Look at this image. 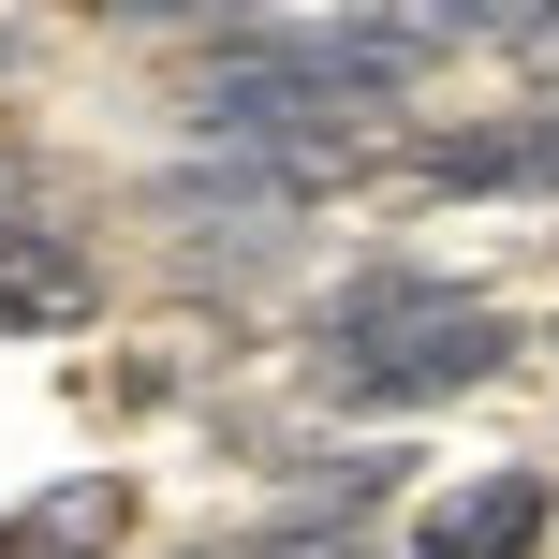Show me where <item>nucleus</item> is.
Masks as SVG:
<instances>
[{
	"label": "nucleus",
	"mask_w": 559,
	"mask_h": 559,
	"mask_svg": "<svg viewBox=\"0 0 559 559\" xmlns=\"http://www.w3.org/2000/svg\"><path fill=\"white\" fill-rule=\"evenodd\" d=\"M501 368H515V324L427 265H368L324 309V397H354V413H427V397H472Z\"/></svg>",
	"instance_id": "f257e3e1"
},
{
	"label": "nucleus",
	"mask_w": 559,
	"mask_h": 559,
	"mask_svg": "<svg viewBox=\"0 0 559 559\" xmlns=\"http://www.w3.org/2000/svg\"><path fill=\"white\" fill-rule=\"evenodd\" d=\"M74 324H104V251L74 222L0 206V338H74Z\"/></svg>",
	"instance_id": "f03ea898"
},
{
	"label": "nucleus",
	"mask_w": 559,
	"mask_h": 559,
	"mask_svg": "<svg viewBox=\"0 0 559 559\" xmlns=\"http://www.w3.org/2000/svg\"><path fill=\"white\" fill-rule=\"evenodd\" d=\"M545 515H559V486H545V472L442 486V501L413 515V559H545Z\"/></svg>",
	"instance_id": "7ed1b4c3"
},
{
	"label": "nucleus",
	"mask_w": 559,
	"mask_h": 559,
	"mask_svg": "<svg viewBox=\"0 0 559 559\" xmlns=\"http://www.w3.org/2000/svg\"><path fill=\"white\" fill-rule=\"evenodd\" d=\"M118 545H133V486L118 472H59L0 515V559H118Z\"/></svg>",
	"instance_id": "20e7f679"
},
{
	"label": "nucleus",
	"mask_w": 559,
	"mask_h": 559,
	"mask_svg": "<svg viewBox=\"0 0 559 559\" xmlns=\"http://www.w3.org/2000/svg\"><path fill=\"white\" fill-rule=\"evenodd\" d=\"M397 472H413V456H397V442H338V456H309L295 515H324V531H354L368 501H397Z\"/></svg>",
	"instance_id": "39448f33"
},
{
	"label": "nucleus",
	"mask_w": 559,
	"mask_h": 559,
	"mask_svg": "<svg viewBox=\"0 0 559 559\" xmlns=\"http://www.w3.org/2000/svg\"><path fill=\"white\" fill-rule=\"evenodd\" d=\"M251 559H383V545H368V531H324V515H280Z\"/></svg>",
	"instance_id": "423d86ee"
},
{
	"label": "nucleus",
	"mask_w": 559,
	"mask_h": 559,
	"mask_svg": "<svg viewBox=\"0 0 559 559\" xmlns=\"http://www.w3.org/2000/svg\"><path fill=\"white\" fill-rule=\"evenodd\" d=\"M501 45H515V59H531V74H545V88H559V0H515V29H501Z\"/></svg>",
	"instance_id": "0eeeda50"
},
{
	"label": "nucleus",
	"mask_w": 559,
	"mask_h": 559,
	"mask_svg": "<svg viewBox=\"0 0 559 559\" xmlns=\"http://www.w3.org/2000/svg\"><path fill=\"white\" fill-rule=\"evenodd\" d=\"M118 15H206V29H236V15H280V0H118Z\"/></svg>",
	"instance_id": "6e6552de"
},
{
	"label": "nucleus",
	"mask_w": 559,
	"mask_h": 559,
	"mask_svg": "<svg viewBox=\"0 0 559 559\" xmlns=\"http://www.w3.org/2000/svg\"><path fill=\"white\" fill-rule=\"evenodd\" d=\"M192 559H251V545H192Z\"/></svg>",
	"instance_id": "1a4fd4ad"
}]
</instances>
